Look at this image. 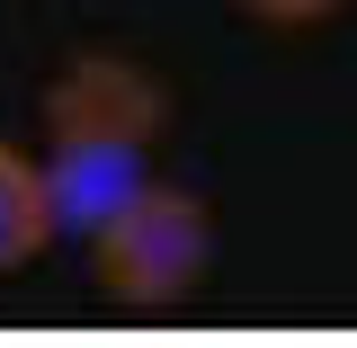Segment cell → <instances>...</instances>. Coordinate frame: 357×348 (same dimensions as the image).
Here are the masks:
<instances>
[{
  "mask_svg": "<svg viewBox=\"0 0 357 348\" xmlns=\"http://www.w3.org/2000/svg\"><path fill=\"white\" fill-rule=\"evenodd\" d=\"M170 107V81L134 54H72L45 81V188H54L63 232L89 241L134 188H152Z\"/></svg>",
  "mask_w": 357,
  "mask_h": 348,
  "instance_id": "1",
  "label": "cell"
},
{
  "mask_svg": "<svg viewBox=\"0 0 357 348\" xmlns=\"http://www.w3.org/2000/svg\"><path fill=\"white\" fill-rule=\"evenodd\" d=\"M215 268V215L206 197H188L170 179L134 188L116 215L89 232V286L107 304H134V312H161V304H188Z\"/></svg>",
  "mask_w": 357,
  "mask_h": 348,
  "instance_id": "2",
  "label": "cell"
},
{
  "mask_svg": "<svg viewBox=\"0 0 357 348\" xmlns=\"http://www.w3.org/2000/svg\"><path fill=\"white\" fill-rule=\"evenodd\" d=\"M54 232H63V215H54L45 161H36V152H18V143H0V277L36 268Z\"/></svg>",
  "mask_w": 357,
  "mask_h": 348,
  "instance_id": "3",
  "label": "cell"
},
{
  "mask_svg": "<svg viewBox=\"0 0 357 348\" xmlns=\"http://www.w3.org/2000/svg\"><path fill=\"white\" fill-rule=\"evenodd\" d=\"M241 18H259V27H321V18H340L349 0H232Z\"/></svg>",
  "mask_w": 357,
  "mask_h": 348,
  "instance_id": "4",
  "label": "cell"
}]
</instances>
